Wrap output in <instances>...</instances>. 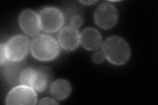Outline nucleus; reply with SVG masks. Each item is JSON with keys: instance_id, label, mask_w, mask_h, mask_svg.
Returning <instances> with one entry per match:
<instances>
[{"instance_id": "1", "label": "nucleus", "mask_w": 158, "mask_h": 105, "mask_svg": "<svg viewBox=\"0 0 158 105\" xmlns=\"http://www.w3.org/2000/svg\"><path fill=\"white\" fill-rule=\"evenodd\" d=\"M103 53L111 63L122 65L130 58L131 51L128 43L118 36L109 38L103 43Z\"/></svg>"}, {"instance_id": "2", "label": "nucleus", "mask_w": 158, "mask_h": 105, "mask_svg": "<svg viewBox=\"0 0 158 105\" xmlns=\"http://www.w3.org/2000/svg\"><path fill=\"white\" fill-rule=\"evenodd\" d=\"M31 50L33 57L42 61H51L57 57L59 52L58 43L47 35H39L31 42Z\"/></svg>"}, {"instance_id": "3", "label": "nucleus", "mask_w": 158, "mask_h": 105, "mask_svg": "<svg viewBox=\"0 0 158 105\" xmlns=\"http://www.w3.org/2000/svg\"><path fill=\"white\" fill-rule=\"evenodd\" d=\"M50 74L44 68L28 67L23 69L20 76V83L23 86L42 92L45 91L50 82Z\"/></svg>"}, {"instance_id": "4", "label": "nucleus", "mask_w": 158, "mask_h": 105, "mask_svg": "<svg viewBox=\"0 0 158 105\" xmlns=\"http://www.w3.org/2000/svg\"><path fill=\"white\" fill-rule=\"evenodd\" d=\"M41 29L48 33L57 32L64 23L63 14L57 9L47 7L39 13Z\"/></svg>"}, {"instance_id": "5", "label": "nucleus", "mask_w": 158, "mask_h": 105, "mask_svg": "<svg viewBox=\"0 0 158 105\" xmlns=\"http://www.w3.org/2000/svg\"><path fill=\"white\" fill-rule=\"evenodd\" d=\"M9 61H21L26 57L29 49V41L23 35L11 38L5 45Z\"/></svg>"}, {"instance_id": "6", "label": "nucleus", "mask_w": 158, "mask_h": 105, "mask_svg": "<svg viewBox=\"0 0 158 105\" xmlns=\"http://www.w3.org/2000/svg\"><path fill=\"white\" fill-rule=\"evenodd\" d=\"M117 17L116 8L110 3L100 5L94 14L96 24L103 29H110L114 26L117 21Z\"/></svg>"}, {"instance_id": "7", "label": "nucleus", "mask_w": 158, "mask_h": 105, "mask_svg": "<svg viewBox=\"0 0 158 105\" xmlns=\"http://www.w3.org/2000/svg\"><path fill=\"white\" fill-rule=\"evenodd\" d=\"M37 97L32 88L19 86L13 88L6 98L7 104H35Z\"/></svg>"}, {"instance_id": "8", "label": "nucleus", "mask_w": 158, "mask_h": 105, "mask_svg": "<svg viewBox=\"0 0 158 105\" xmlns=\"http://www.w3.org/2000/svg\"><path fill=\"white\" fill-rule=\"evenodd\" d=\"M19 24L24 32L29 36H35L41 29L39 15L31 10H25L19 17Z\"/></svg>"}, {"instance_id": "9", "label": "nucleus", "mask_w": 158, "mask_h": 105, "mask_svg": "<svg viewBox=\"0 0 158 105\" xmlns=\"http://www.w3.org/2000/svg\"><path fill=\"white\" fill-rule=\"evenodd\" d=\"M58 41L63 49L67 51H73L78 46L80 43V34L76 28L67 26L59 32Z\"/></svg>"}, {"instance_id": "10", "label": "nucleus", "mask_w": 158, "mask_h": 105, "mask_svg": "<svg viewBox=\"0 0 158 105\" xmlns=\"http://www.w3.org/2000/svg\"><path fill=\"white\" fill-rule=\"evenodd\" d=\"M80 42L83 47L94 51L101 46L102 36L96 29L87 28L83 30L80 35Z\"/></svg>"}, {"instance_id": "11", "label": "nucleus", "mask_w": 158, "mask_h": 105, "mask_svg": "<svg viewBox=\"0 0 158 105\" xmlns=\"http://www.w3.org/2000/svg\"><path fill=\"white\" fill-rule=\"evenodd\" d=\"M7 61L2 65L3 74L8 83L15 85L20 82V76L23 71V64L21 61Z\"/></svg>"}, {"instance_id": "12", "label": "nucleus", "mask_w": 158, "mask_h": 105, "mask_svg": "<svg viewBox=\"0 0 158 105\" xmlns=\"http://www.w3.org/2000/svg\"><path fill=\"white\" fill-rule=\"evenodd\" d=\"M71 86L65 79H58L54 82L50 88L52 96L57 100L66 99L71 93Z\"/></svg>"}, {"instance_id": "13", "label": "nucleus", "mask_w": 158, "mask_h": 105, "mask_svg": "<svg viewBox=\"0 0 158 105\" xmlns=\"http://www.w3.org/2000/svg\"><path fill=\"white\" fill-rule=\"evenodd\" d=\"M69 23L71 24V26L77 28L81 26V25L83 23V18L81 16L76 14V15L73 16L69 21Z\"/></svg>"}, {"instance_id": "14", "label": "nucleus", "mask_w": 158, "mask_h": 105, "mask_svg": "<svg viewBox=\"0 0 158 105\" xmlns=\"http://www.w3.org/2000/svg\"><path fill=\"white\" fill-rule=\"evenodd\" d=\"M104 58H105L104 54H103V52H100V51L94 54L92 57L94 62L97 64L102 63L103 61V60H104Z\"/></svg>"}, {"instance_id": "15", "label": "nucleus", "mask_w": 158, "mask_h": 105, "mask_svg": "<svg viewBox=\"0 0 158 105\" xmlns=\"http://www.w3.org/2000/svg\"><path fill=\"white\" fill-rule=\"evenodd\" d=\"M0 55H1L0 62H1V65H3V64L6 63L8 60L6 47H5V45H3V44L1 45V53H0Z\"/></svg>"}, {"instance_id": "16", "label": "nucleus", "mask_w": 158, "mask_h": 105, "mask_svg": "<svg viewBox=\"0 0 158 105\" xmlns=\"http://www.w3.org/2000/svg\"><path fill=\"white\" fill-rule=\"evenodd\" d=\"M39 104H57V103L53 99L50 98H45L40 100Z\"/></svg>"}, {"instance_id": "17", "label": "nucleus", "mask_w": 158, "mask_h": 105, "mask_svg": "<svg viewBox=\"0 0 158 105\" xmlns=\"http://www.w3.org/2000/svg\"><path fill=\"white\" fill-rule=\"evenodd\" d=\"M81 3L84 5H87V6H90V5H92L94 3H96V1H85V2H81Z\"/></svg>"}]
</instances>
